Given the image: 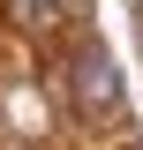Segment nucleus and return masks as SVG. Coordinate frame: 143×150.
I'll use <instances>...</instances> for the list:
<instances>
[{
    "mask_svg": "<svg viewBox=\"0 0 143 150\" xmlns=\"http://www.w3.org/2000/svg\"><path fill=\"white\" fill-rule=\"evenodd\" d=\"M136 8H143V0H136Z\"/></svg>",
    "mask_w": 143,
    "mask_h": 150,
    "instance_id": "20e7f679",
    "label": "nucleus"
},
{
    "mask_svg": "<svg viewBox=\"0 0 143 150\" xmlns=\"http://www.w3.org/2000/svg\"><path fill=\"white\" fill-rule=\"evenodd\" d=\"M8 8H15V23H23V30H45V23H60V8H53V0H8Z\"/></svg>",
    "mask_w": 143,
    "mask_h": 150,
    "instance_id": "f03ea898",
    "label": "nucleus"
},
{
    "mask_svg": "<svg viewBox=\"0 0 143 150\" xmlns=\"http://www.w3.org/2000/svg\"><path fill=\"white\" fill-rule=\"evenodd\" d=\"M68 90H75V112H90V120H113L121 112V68H113L98 45H83L68 68Z\"/></svg>",
    "mask_w": 143,
    "mask_h": 150,
    "instance_id": "f257e3e1",
    "label": "nucleus"
},
{
    "mask_svg": "<svg viewBox=\"0 0 143 150\" xmlns=\"http://www.w3.org/2000/svg\"><path fill=\"white\" fill-rule=\"evenodd\" d=\"M53 8H60V15H75V8H83V0H53Z\"/></svg>",
    "mask_w": 143,
    "mask_h": 150,
    "instance_id": "7ed1b4c3",
    "label": "nucleus"
}]
</instances>
